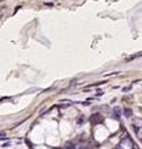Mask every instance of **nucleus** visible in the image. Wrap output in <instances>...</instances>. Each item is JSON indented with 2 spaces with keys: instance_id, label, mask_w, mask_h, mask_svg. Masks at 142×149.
<instances>
[{
  "instance_id": "nucleus-1",
  "label": "nucleus",
  "mask_w": 142,
  "mask_h": 149,
  "mask_svg": "<svg viewBox=\"0 0 142 149\" xmlns=\"http://www.w3.org/2000/svg\"><path fill=\"white\" fill-rule=\"evenodd\" d=\"M90 119H91V122H92L94 124H96V123H102V122H103L102 117H101L100 114H97V113H96V114H92Z\"/></svg>"
},
{
  "instance_id": "nucleus-2",
  "label": "nucleus",
  "mask_w": 142,
  "mask_h": 149,
  "mask_svg": "<svg viewBox=\"0 0 142 149\" xmlns=\"http://www.w3.org/2000/svg\"><path fill=\"white\" fill-rule=\"evenodd\" d=\"M140 56H142V52H138V54H135V55L130 56V57L127 59V61H132L133 59H136V57H140Z\"/></svg>"
},
{
  "instance_id": "nucleus-3",
  "label": "nucleus",
  "mask_w": 142,
  "mask_h": 149,
  "mask_svg": "<svg viewBox=\"0 0 142 149\" xmlns=\"http://www.w3.org/2000/svg\"><path fill=\"white\" fill-rule=\"evenodd\" d=\"M123 114H125L126 117H131V116H132V111L128 109V108H126V109L123 111Z\"/></svg>"
},
{
  "instance_id": "nucleus-4",
  "label": "nucleus",
  "mask_w": 142,
  "mask_h": 149,
  "mask_svg": "<svg viewBox=\"0 0 142 149\" xmlns=\"http://www.w3.org/2000/svg\"><path fill=\"white\" fill-rule=\"evenodd\" d=\"M120 113H121L120 108H115V114H116V117H120Z\"/></svg>"
},
{
  "instance_id": "nucleus-5",
  "label": "nucleus",
  "mask_w": 142,
  "mask_h": 149,
  "mask_svg": "<svg viewBox=\"0 0 142 149\" xmlns=\"http://www.w3.org/2000/svg\"><path fill=\"white\" fill-rule=\"evenodd\" d=\"M130 89H131V86H128V87H123V88H122V91H123V92H128Z\"/></svg>"
},
{
  "instance_id": "nucleus-6",
  "label": "nucleus",
  "mask_w": 142,
  "mask_h": 149,
  "mask_svg": "<svg viewBox=\"0 0 142 149\" xmlns=\"http://www.w3.org/2000/svg\"><path fill=\"white\" fill-rule=\"evenodd\" d=\"M118 72H110V73H105V76H114V74H117Z\"/></svg>"
},
{
  "instance_id": "nucleus-7",
  "label": "nucleus",
  "mask_w": 142,
  "mask_h": 149,
  "mask_svg": "<svg viewBox=\"0 0 142 149\" xmlns=\"http://www.w3.org/2000/svg\"><path fill=\"white\" fill-rule=\"evenodd\" d=\"M136 124H138V126H141V127H142V120L137 119V120H136Z\"/></svg>"
}]
</instances>
